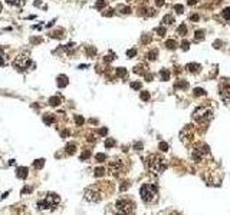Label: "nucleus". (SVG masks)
Returning <instances> with one entry per match:
<instances>
[{"label":"nucleus","mask_w":230,"mask_h":215,"mask_svg":"<svg viewBox=\"0 0 230 215\" xmlns=\"http://www.w3.org/2000/svg\"><path fill=\"white\" fill-rule=\"evenodd\" d=\"M59 202H61L59 195L51 192V194H46L42 199H39V201H38V210H40V211H43V210H55V208L59 205Z\"/></svg>","instance_id":"7ed1b4c3"},{"label":"nucleus","mask_w":230,"mask_h":215,"mask_svg":"<svg viewBox=\"0 0 230 215\" xmlns=\"http://www.w3.org/2000/svg\"><path fill=\"white\" fill-rule=\"evenodd\" d=\"M144 76H145V80H148V82L154 79V75H153V73H150V72H147V73H145Z\"/></svg>","instance_id":"c03bdc74"},{"label":"nucleus","mask_w":230,"mask_h":215,"mask_svg":"<svg viewBox=\"0 0 230 215\" xmlns=\"http://www.w3.org/2000/svg\"><path fill=\"white\" fill-rule=\"evenodd\" d=\"M43 165H45V159H36V161L33 162V168H35V169H42Z\"/></svg>","instance_id":"dca6fc26"},{"label":"nucleus","mask_w":230,"mask_h":215,"mask_svg":"<svg viewBox=\"0 0 230 215\" xmlns=\"http://www.w3.org/2000/svg\"><path fill=\"white\" fill-rule=\"evenodd\" d=\"M75 152H76V146L74 145V144H68V145H66V154L74 155Z\"/></svg>","instance_id":"a211bd4d"},{"label":"nucleus","mask_w":230,"mask_h":215,"mask_svg":"<svg viewBox=\"0 0 230 215\" xmlns=\"http://www.w3.org/2000/svg\"><path fill=\"white\" fill-rule=\"evenodd\" d=\"M155 32L158 33L160 36H164V35H165V27H163V26H161V27H157V29H155Z\"/></svg>","instance_id":"4c0bfd02"},{"label":"nucleus","mask_w":230,"mask_h":215,"mask_svg":"<svg viewBox=\"0 0 230 215\" xmlns=\"http://www.w3.org/2000/svg\"><path fill=\"white\" fill-rule=\"evenodd\" d=\"M101 198H102V192L99 191V185L89 187L85 191V199H86V201L98 202V201H101Z\"/></svg>","instance_id":"423d86ee"},{"label":"nucleus","mask_w":230,"mask_h":215,"mask_svg":"<svg viewBox=\"0 0 230 215\" xmlns=\"http://www.w3.org/2000/svg\"><path fill=\"white\" fill-rule=\"evenodd\" d=\"M109 171L112 172V175L118 177V175L122 172V162L119 161V159H114V161H111V162H109Z\"/></svg>","instance_id":"6e6552de"},{"label":"nucleus","mask_w":230,"mask_h":215,"mask_svg":"<svg viewBox=\"0 0 230 215\" xmlns=\"http://www.w3.org/2000/svg\"><path fill=\"white\" fill-rule=\"evenodd\" d=\"M114 145H115V140H114L112 138H108V139L105 140V146H107V148H112Z\"/></svg>","instance_id":"c85d7f7f"},{"label":"nucleus","mask_w":230,"mask_h":215,"mask_svg":"<svg viewBox=\"0 0 230 215\" xmlns=\"http://www.w3.org/2000/svg\"><path fill=\"white\" fill-rule=\"evenodd\" d=\"M32 191V188H25V189H22V194H26V192H30Z\"/></svg>","instance_id":"864d4df0"},{"label":"nucleus","mask_w":230,"mask_h":215,"mask_svg":"<svg viewBox=\"0 0 230 215\" xmlns=\"http://www.w3.org/2000/svg\"><path fill=\"white\" fill-rule=\"evenodd\" d=\"M194 95H196V96H203V95H206V92H204V89H202V88H196L194 89Z\"/></svg>","instance_id":"c756f323"},{"label":"nucleus","mask_w":230,"mask_h":215,"mask_svg":"<svg viewBox=\"0 0 230 215\" xmlns=\"http://www.w3.org/2000/svg\"><path fill=\"white\" fill-rule=\"evenodd\" d=\"M147 168L150 169L151 172L154 173H161L164 172L165 168H167V165H165V159L161 156V155H150L148 158H147Z\"/></svg>","instance_id":"f257e3e1"},{"label":"nucleus","mask_w":230,"mask_h":215,"mask_svg":"<svg viewBox=\"0 0 230 215\" xmlns=\"http://www.w3.org/2000/svg\"><path fill=\"white\" fill-rule=\"evenodd\" d=\"M2 10H3V6H2V3H0V13H2Z\"/></svg>","instance_id":"13d9d810"},{"label":"nucleus","mask_w":230,"mask_h":215,"mask_svg":"<svg viewBox=\"0 0 230 215\" xmlns=\"http://www.w3.org/2000/svg\"><path fill=\"white\" fill-rule=\"evenodd\" d=\"M160 76H161V79L163 80H168L170 79V72L167 69H163L160 72Z\"/></svg>","instance_id":"aec40b11"},{"label":"nucleus","mask_w":230,"mask_h":215,"mask_svg":"<svg viewBox=\"0 0 230 215\" xmlns=\"http://www.w3.org/2000/svg\"><path fill=\"white\" fill-rule=\"evenodd\" d=\"M134 202L131 199H127V198H122V199H118L115 202V214L118 215H130L134 211Z\"/></svg>","instance_id":"39448f33"},{"label":"nucleus","mask_w":230,"mask_h":215,"mask_svg":"<svg viewBox=\"0 0 230 215\" xmlns=\"http://www.w3.org/2000/svg\"><path fill=\"white\" fill-rule=\"evenodd\" d=\"M104 16H112V10L108 9L107 12H105V13H104Z\"/></svg>","instance_id":"09e8293b"},{"label":"nucleus","mask_w":230,"mask_h":215,"mask_svg":"<svg viewBox=\"0 0 230 215\" xmlns=\"http://www.w3.org/2000/svg\"><path fill=\"white\" fill-rule=\"evenodd\" d=\"M174 10H175L177 13L181 14L184 12V7H183V5H175V6H174Z\"/></svg>","instance_id":"c9c22d12"},{"label":"nucleus","mask_w":230,"mask_h":215,"mask_svg":"<svg viewBox=\"0 0 230 215\" xmlns=\"http://www.w3.org/2000/svg\"><path fill=\"white\" fill-rule=\"evenodd\" d=\"M174 22V19H173V16H164V19H163V23H168V24H171Z\"/></svg>","instance_id":"2f4dec72"},{"label":"nucleus","mask_w":230,"mask_h":215,"mask_svg":"<svg viewBox=\"0 0 230 215\" xmlns=\"http://www.w3.org/2000/svg\"><path fill=\"white\" fill-rule=\"evenodd\" d=\"M105 5H107V0H98L96 5H95V7H96V9H102Z\"/></svg>","instance_id":"7c9ffc66"},{"label":"nucleus","mask_w":230,"mask_h":215,"mask_svg":"<svg viewBox=\"0 0 230 215\" xmlns=\"http://www.w3.org/2000/svg\"><path fill=\"white\" fill-rule=\"evenodd\" d=\"M155 5L158 6V7H161V6L164 5V0H155Z\"/></svg>","instance_id":"de8ad7c7"},{"label":"nucleus","mask_w":230,"mask_h":215,"mask_svg":"<svg viewBox=\"0 0 230 215\" xmlns=\"http://www.w3.org/2000/svg\"><path fill=\"white\" fill-rule=\"evenodd\" d=\"M131 88H132V89H135V90L141 89V82H132V83H131Z\"/></svg>","instance_id":"ea45409f"},{"label":"nucleus","mask_w":230,"mask_h":215,"mask_svg":"<svg viewBox=\"0 0 230 215\" xmlns=\"http://www.w3.org/2000/svg\"><path fill=\"white\" fill-rule=\"evenodd\" d=\"M165 46H167V49H175L179 45H177V42H175V40L170 39V40H167V42H165Z\"/></svg>","instance_id":"6ab92c4d"},{"label":"nucleus","mask_w":230,"mask_h":215,"mask_svg":"<svg viewBox=\"0 0 230 215\" xmlns=\"http://www.w3.org/2000/svg\"><path fill=\"white\" fill-rule=\"evenodd\" d=\"M9 2V5L12 6H22L25 3V0H7Z\"/></svg>","instance_id":"b1692460"},{"label":"nucleus","mask_w":230,"mask_h":215,"mask_svg":"<svg viewBox=\"0 0 230 215\" xmlns=\"http://www.w3.org/2000/svg\"><path fill=\"white\" fill-rule=\"evenodd\" d=\"M107 129H105V128H102V129H99V133H101V135H107Z\"/></svg>","instance_id":"8fccbe9b"},{"label":"nucleus","mask_w":230,"mask_h":215,"mask_svg":"<svg viewBox=\"0 0 230 215\" xmlns=\"http://www.w3.org/2000/svg\"><path fill=\"white\" fill-rule=\"evenodd\" d=\"M221 14H223V17H224L226 20H230V7H226V9L221 12Z\"/></svg>","instance_id":"393cba45"},{"label":"nucleus","mask_w":230,"mask_h":215,"mask_svg":"<svg viewBox=\"0 0 230 215\" xmlns=\"http://www.w3.org/2000/svg\"><path fill=\"white\" fill-rule=\"evenodd\" d=\"M95 159H96L98 162H104V161L107 159V155L105 154H96L95 155Z\"/></svg>","instance_id":"cd10ccee"},{"label":"nucleus","mask_w":230,"mask_h":215,"mask_svg":"<svg viewBox=\"0 0 230 215\" xmlns=\"http://www.w3.org/2000/svg\"><path fill=\"white\" fill-rule=\"evenodd\" d=\"M56 80H58V86H59V88H65L66 85L69 83V80H68V78H66L65 75H59Z\"/></svg>","instance_id":"9b49d317"},{"label":"nucleus","mask_w":230,"mask_h":215,"mask_svg":"<svg viewBox=\"0 0 230 215\" xmlns=\"http://www.w3.org/2000/svg\"><path fill=\"white\" fill-rule=\"evenodd\" d=\"M75 122H76V125H82V123H84V118L79 116V115H76V116H75Z\"/></svg>","instance_id":"58836bf2"},{"label":"nucleus","mask_w":230,"mask_h":215,"mask_svg":"<svg viewBox=\"0 0 230 215\" xmlns=\"http://www.w3.org/2000/svg\"><path fill=\"white\" fill-rule=\"evenodd\" d=\"M59 103H61V98H58V96L49 98V105H52V106H58Z\"/></svg>","instance_id":"f3484780"},{"label":"nucleus","mask_w":230,"mask_h":215,"mask_svg":"<svg viewBox=\"0 0 230 215\" xmlns=\"http://www.w3.org/2000/svg\"><path fill=\"white\" fill-rule=\"evenodd\" d=\"M187 69H188V72H191V73H197V72H200L202 66L198 65V63H188Z\"/></svg>","instance_id":"f8f14e48"},{"label":"nucleus","mask_w":230,"mask_h":215,"mask_svg":"<svg viewBox=\"0 0 230 215\" xmlns=\"http://www.w3.org/2000/svg\"><path fill=\"white\" fill-rule=\"evenodd\" d=\"M127 2H130V0H127Z\"/></svg>","instance_id":"bf43d9fd"},{"label":"nucleus","mask_w":230,"mask_h":215,"mask_svg":"<svg viewBox=\"0 0 230 215\" xmlns=\"http://www.w3.org/2000/svg\"><path fill=\"white\" fill-rule=\"evenodd\" d=\"M204 39V32L203 30H196V40H203Z\"/></svg>","instance_id":"bb28decb"},{"label":"nucleus","mask_w":230,"mask_h":215,"mask_svg":"<svg viewBox=\"0 0 230 215\" xmlns=\"http://www.w3.org/2000/svg\"><path fill=\"white\" fill-rule=\"evenodd\" d=\"M95 53H96V50H95L94 47H88V56H92Z\"/></svg>","instance_id":"49530a36"},{"label":"nucleus","mask_w":230,"mask_h":215,"mask_svg":"<svg viewBox=\"0 0 230 215\" xmlns=\"http://www.w3.org/2000/svg\"><path fill=\"white\" fill-rule=\"evenodd\" d=\"M62 33H63V30H56V32H53L51 35L52 38H63V35H62Z\"/></svg>","instance_id":"72a5a7b5"},{"label":"nucleus","mask_w":230,"mask_h":215,"mask_svg":"<svg viewBox=\"0 0 230 215\" xmlns=\"http://www.w3.org/2000/svg\"><path fill=\"white\" fill-rule=\"evenodd\" d=\"M174 88H175V89H187L188 88L187 80H179V82H175Z\"/></svg>","instance_id":"4468645a"},{"label":"nucleus","mask_w":230,"mask_h":215,"mask_svg":"<svg viewBox=\"0 0 230 215\" xmlns=\"http://www.w3.org/2000/svg\"><path fill=\"white\" fill-rule=\"evenodd\" d=\"M127 55H128V57H134L137 55V50H135V49H131V50L127 52Z\"/></svg>","instance_id":"37998d69"},{"label":"nucleus","mask_w":230,"mask_h":215,"mask_svg":"<svg viewBox=\"0 0 230 215\" xmlns=\"http://www.w3.org/2000/svg\"><path fill=\"white\" fill-rule=\"evenodd\" d=\"M112 59H114L112 56H105V62H111Z\"/></svg>","instance_id":"6e6d98bb"},{"label":"nucleus","mask_w":230,"mask_h":215,"mask_svg":"<svg viewBox=\"0 0 230 215\" xmlns=\"http://www.w3.org/2000/svg\"><path fill=\"white\" fill-rule=\"evenodd\" d=\"M135 148H137V149H140V148H142V144H135Z\"/></svg>","instance_id":"4d7b16f0"},{"label":"nucleus","mask_w":230,"mask_h":215,"mask_svg":"<svg viewBox=\"0 0 230 215\" xmlns=\"http://www.w3.org/2000/svg\"><path fill=\"white\" fill-rule=\"evenodd\" d=\"M179 35L180 36H186V35H187V26H186V24H180Z\"/></svg>","instance_id":"412c9836"},{"label":"nucleus","mask_w":230,"mask_h":215,"mask_svg":"<svg viewBox=\"0 0 230 215\" xmlns=\"http://www.w3.org/2000/svg\"><path fill=\"white\" fill-rule=\"evenodd\" d=\"M89 151H85V152H84V154H82V155H81V159H82V161H84V159H88V158H89Z\"/></svg>","instance_id":"a18cd8bd"},{"label":"nucleus","mask_w":230,"mask_h":215,"mask_svg":"<svg viewBox=\"0 0 230 215\" xmlns=\"http://www.w3.org/2000/svg\"><path fill=\"white\" fill-rule=\"evenodd\" d=\"M141 99H142V100H144V102H148V100H150V93H148V92H145V90H144V92H141Z\"/></svg>","instance_id":"a878e982"},{"label":"nucleus","mask_w":230,"mask_h":215,"mask_svg":"<svg viewBox=\"0 0 230 215\" xmlns=\"http://www.w3.org/2000/svg\"><path fill=\"white\" fill-rule=\"evenodd\" d=\"M181 47H183V50H187L188 47H190V43H188V40H183V43H181Z\"/></svg>","instance_id":"79ce46f5"},{"label":"nucleus","mask_w":230,"mask_h":215,"mask_svg":"<svg viewBox=\"0 0 230 215\" xmlns=\"http://www.w3.org/2000/svg\"><path fill=\"white\" fill-rule=\"evenodd\" d=\"M147 66L145 65H137L135 67H134V72L135 73H142V75H145L147 73Z\"/></svg>","instance_id":"2eb2a0df"},{"label":"nucleus","mask_w":230,"mask_h":215,"mask_svg":"<svg viewBox=\"0 0 230 215\" xmlns=\"http://www.w3.org/2000/svg\"><path fill=\"white\" fill-rule=\"evenodd\" d=\"M94 173H95V177H102L104 173H105V169H104V168H96Z\"/></svg>","instance_id":"473e14b6"},{"label":"nucleus","mask_w":230,"mask_h":215,"mask_svg":"<svg viewBox=\"0 0 230 215\" xmlns=\"http://www.w3.org/2000/svg\"><path fill=\"white\" fill-rule=\"evenodd\" d=\"M187 3H188V5H190V6H194V5H196V3H197V0H188Z\"/></svg>","instance_id":"603ef678"},{"label":"nucleus","mask_w":230,"mask_h":215,"mask_svg":"<svg viewBox=\"0 0 230 215\" xmlns=\"http://www.w3.org/2000/svg\"><path fill=\"white\" fill-rule=\"evenodd\" d=\"M5 59H6V56H5V52H3V49L0 47V66L5 63Z\"/></svg>","instance_id":"e433bc0d"},{"label":"nucleus","mask_w":230,"mask_h":215,"mask_svg":"<svg viewBox=\"0 0 230 215\" xmlns=\"http://www.w3.org/2000/svg\"><path fill=\"white\" fill-rule=\"evenodd\" d=\"M117 75L118 76H125V75H127V70L124 69V67H118V69H117Z\"/></svg>","instance_id":"f704fd0d"},{"label":"nucleus","mask_w":230,"mask_h":215,"mask_svg":"<svg viewBox=\"0 0 230 215\" xmlns=\"http://www.w3.org/2000/svg\"><path fill=\"white\" fill-rule=\"evenodd\" d=\"M13 66L19 70V72H26V70H32L36 67V65L30 60L28 52L19 53V55L16 56V59L13 60Z\"/></svg>","instance_id":"f03ea898"},{"label":"nucleus","mask_w":230,"mask_h":215,"mask_svg":"<svg viewBox=\"0 0 230 215\" xmlns=\"http://www.w3.org/2000/svg\"><path fill=\"white\" fill-rule=\"evenodd\" d=\"M118 10H121V13L124 14L131 13V7H127V6H118Z\"/></svg>","instance_id":"5701e85b"},{"label":"nucleus","mask_w":230,"mask_h":215,"mask_svg":"<svg viewBox=\"0 0 230 215\" xmlns=\"http://www.w3.org/2000/svg\"><path fill=\"white\" fill-rule=\"evenodd\" d=\"M210 118H211V111L206 106L197 108V109L194 111V113H193V119H194V121H198V122L204 121V119H210Z\"/></svg>","instance_id":"0eeeda50"},{"label":"nucleus","mask_w":230,"mask_h":215,"mask_svg":"<svg viewBox=\"0 0 230 215\" xmlns=\"http://www.w3.org/2000/svg\"><path fill=\"white\" fill-rule=\"evenodd\" d=\"M148 40H150V38H148V36H144V38H142V43H147Z\"/></svg>","instance_id":"5fc2aeb1"},{"label":"nucleus","mask_w":230,"mask_h":215,"mask_svg":"<svg viewBox=\"0 0 230 215\" xmlns=\"http://www.w3.org/2000/svg\"><path fill=\"white\" fill-rule=\"evenodd\" d=\"M140 194L144 202L157 201V187H154L153 184H144L140 189Z\"/></svg>","instance_id":"20e7f679"},{"label":"nucleus","mask_w":230,"mask_h":215,"mask_svg":"<svg viewBox=\"0 0 230 215\" xmlns=\"http://www.w3.org/2000/svg\"><path fill=\"white\" fill-rule=\"evenodd\" d=\"M43 122H45L46 125H52V123L55 122V116H53L52 113H46V115L43 116Z\"/></svg>","instance_id":"ddd939ff"},{"label":"nucleus","mask_w":230,"mask_h":215,"mask_svg":"<svg viewBox=\"0 0 230 215\" xmlns=\"http://www.w3.org/2000/svg\"><path fill=\"white\" fill-rule=\"evenodd\" d=\"M220 96L224 102H229L230 100V85L227 82L220 85Z\"/></svg>","instance_id":"1a4fd4ad"},{"label":"nucleus","mask_w":230,"mask_h":215,"mask_svg":"<svg viewBox=\"0 0 230 215\" xmlns=\"http://www.w3.org/2000/svg\"><path fill=\"white\" fill-rule=\"evenodd\" d=\"M29 169L26 166H19V168L16 169V177L19 178V179H26L29 175Z\"/></svg>","instance_id":"9d476101"},{"label":"nucleus","mask_w":230,"mask_h":215,"mask_svg":"<svg viewBox=\"0 0 230 215\" xmlns=\"http://www.w3.org/2000/svg\"><path fill=\"white\" fill-rule=\"evenodd\" d=\"M190 19L194 20V22H197V20H198V14H193L191 17H190Z\"/></svg>","instance_id":"3c124183"},{"label":"nucleus","mask_w":230,"mask_h":215,"mask_svg":"<svg viewBox=\"0 0 230 215\" xmlns=\"http://www.w3.org/2000/svg\"><path fill=\"white\" fill-rule=\"evenodd\" d=\"M157 55H158V50L154 49V50H151L150 53H148V59H150V60H155V59H157Z\"/></svg>","instance_id":"4be33fe9"},{"label":"nucleus","mask_w":230,"mask_h":215,"mask_svg":"<svg viewBox=\"0 0 230 215\" xmlns=\"http://www.w3.org/2000/svg\"><path fill=\"white\" fill-rule=\"evenodd\" d=\"M160 149L161 151H168V144H165V142H160Z\"/></svg>","instance_id":"a19ab883"}]
</instances>
